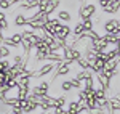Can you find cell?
<instances>
[{
    "mask_svg": "<svg viewBox=\"0 0 120 114\" xmlns=\"http://www.w3.org/2000/svg\"><path fill=\"white\" fill-rule=\"evenodd\" d=\"M11 40H13L16 45H21V42H22V37H21V34H13V35H11Z\"/></svg>",
    "mask_w": 120,
    "mask_h": 114,
    "instance_id": "12",
    "label": "cell"
},
{
    "mask_svg": "<svg viewBox=\"0 0 120 114\" xmlns=\"http://www.w3.org/2000/svg\"><path fill=\"white\" fill-rule=\"evenodd\" d=\"M13 23H15V26H26L27 24V18L22 15V13H18L15 19H13Z\"/></svg>",
    "mask_w": 120,
    "mask_h": 114,
    "instance_id": "5",
    "label": "cell"
},
{
    "mask_svg": "<svg viewBox=\"0 0 120 114\" xmlns=\"http://www.w3.org/2000/svg\"><path fill=\"white\" fill-rule=\"evenodd\" d=\"M75 61H77V64H79V66L82 67L83 71H86V69H90V66H91V64H90V63H88V59H86V58H79V59H75Z\"/></svg>",
    "mask_w": 120,
    "mask_h": 114,
    "instance_id": "7",
    "label": "cell"
},
{
    "mask_svg": "<svg viewBox=\"0 0 120 114\" xmlns=\"http://www.w3.org/2000/svg\"><path fill=\"white\" fill-rule=\"evenodd\" d=\"M80 84H82V82H80L79 79H75V77L71 79V85H72V88H80Z\"/></svg>",
    "mask_w": 120,
    "mask_h": 114,
    "instance_id": "14",
    "label": "cell"
},
{
    "mask_svg": "<svg viewBox=\"0 0 120 114\" xmlns=\"http://www.w3.org/2000/svg\"><path fill=\"white\" fill-rule=\"evenodd\" d=\"M10 3H11V5H15V3H21V0H10Z\"/></svg>",
    "mask_w": 120,
    "mask_h": 114,
    "instance_id": "16",
    "label": "cell"
},
{
    "mask_svg": "<svg viewBox=\"0 0 120 114\" xmlns=\"http://www.w3.org/2000/svg\"><path fill=\"white\" fill-rule=\"evenodd\" d=\"M69 71H71V69H69V66H67V63H63V61H61V63H58V64H56V72H55V76H53V79H51V80H56V79H58V77H61V76H67V74H69Z\"/></svg>",
    "mask_w": 120,
    "mask_h": 114,
    "instance_id": "2",
    "label": "cell"
},
{
    "mask_svg": "<svg viewBox=\"0 0 120 114\" xmlns=\"http://www.w3.org/2000/svg\"><path fill=\"white\" fill-rule=\"evenodd\" d=\"M10 56V48L3 43H0V58H8Z\"/></svg>",
    "mask_w": 120,
    "mask_h": 114,
    "instance_id": "9",
    "label": "cell"
},
{
    "mask_svg": "<svg viewBox=\"0 0 120 114\" xmlns=\"http://www.w3.org/2000/svg\"><path fill=\"white\" fill-rule=\"evenodd\" d=\"M2 40H3V32L0 31V43H2Z\"/></svg>",
    "mask_w": 120,
    "mask_h": 114,
    "instance_id": "17",
    "label": "cell"
},
{
    "mask_svg": "<svg viewBox=\"0 0 120 114\" xmlns=\"http://www.w3.org/2000/svg\"><path fill=\"white\" fill-rule=\"evenodd\" d=\"M82 26H83V31H85V32H90V31H93V28H94V23H93V19H83Z\"/></svg>",
    "mask_w": 120,
    "mask_h": 114,
    "instance_id": "6",
    "label": "cell"
},
{
    "mask_svg": "<svg viewBox=\"0 0 120 114\" xmlns=\"http://www.w3.org/2000/svg\"><path fill=\"white\" fill-rule=\"evenodd\" d=\"M58 19L61 23H71L72 21V16H71V13L67 10H59L58 11Z\"/></svg>",
    "mask_w": 120,
    "mask_h": 114,
    "instance_id": "4",
    "label": "cell"
},
{
    "mask_svg": "<svg viewBox=\"0 0 120 114\" xmlns=\"http://www.w3.org/2000/svg\"><path fill=\"white\" fill-rule=\"evenodd\" d=\"M61 90H63V92H69V90H72L71 80H64V82L61 84Z\"/></svg>",
    "mask_w": 120,
    "mask_h": 114,
    "instance_id": "11",
    "label": "cell"
},
{
    "mask_svg": "<svg viewBox=\"0 0 120 114\" xmlns=\"http://www.w3.org/2000/svg\"><path fill=\"white\" fill-rule=\"evenodd\" d=\"M82 32H85V31H83L82 23H77V24H75V28H74V34H75V37H77V35H80Z\"/></svg>",
    "mask_w": 120,
    "mask_h": 114,
    "instance_id": "10",
    "label": "cell"
},
{
    "mask_svg": "<svg viewBox=\"0 0 120 114\" xmlns=\"http://www.w3.org/2000/svg\"><path fill=\"white\" fill-rule=\"evenodd\" d=\"M56 67V64H53V63H48V64H43V66L38 69L37 72H35V76L37 77H45V76H48L53 69Z\"/></svg>",
    "mask_w": 120,
    "mask_h": 114,
    "instance_id": "3",
    "label": "cell"
},
{
    "mask_svg": "<svg viewBox=\"0 0 120 114\" xmlns=\"http://www.w3.org/2000/svg\"><path fill=\"white\" fill-rule=\"evenodd\" d=\"M11 7L10 0H0V10H8Z\"/></svg>",
    "mask_w": 120,
    "mask_h": 114,
    "instance_id": "13",
    "label": "cell"
},
{
    "mask_svg": "<svg viewBox=\"0 0 120 114\" xmlns=\"http://www.w3.org/2000/svg\"><path fill=\"white\" fill-rule=\"evenodd\" d=\"M94 15H96V5H94V3L80 5V8H79V16L82 19H93Z\"/></svg>",
    "mask_w": 120,
    "mask_h": 114,
    "instance_id": "1",
    "label": "cell"
},
{
    "mask_svg": "<svg viewBox=\"0 0 120 114\" xmlns=\"http://www.w3.org/2000/svg\"><path fill=\"white\" fill-rule=\"evenodd\" d=\"M55 114H67V109H66V108H56Z\"/></svg>",
    "mask_w": 120,
    "mask_h": 114,
    "instance_id": "15",
    "label": "cell"
},
{
    "mask_svg": "<svg viewBox=\"0 0 120 114\" xmlns=\"http://www.w3.org/2000/svg\"><path fill=\"white\" fill-rule=\"evenodd\" d=\"M66 106V96H59V98H55L53 101V108H64Z\"/></svg>",
    "mask_w": 120,
    "mask_h": 114,
    "instance_id": "8",
    "label": "cell"
}]
</instances>
